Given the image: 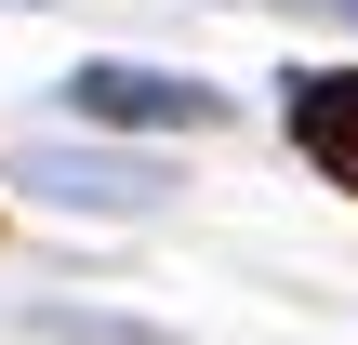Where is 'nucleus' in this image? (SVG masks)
Wrapping results in <instances>:
<instances>
[{
	"label": "nucleus",
	"mask_w": 358,
	"mask_h": 345,
	"mask_svg": "<svg viewBox=\"0 0 358 345\" xmlns=\"http://www.w3.org/2000/svg\"><path fill=\"white\" fill-rule=\"evenodd\" d=\"M66 106H80V120H120V133H213V120H226L213 80H186V66H133V53L66 66Z\"/></svg>",
	"instance_id": "obj_1"
},
{
	"label": "nucleus",
	"mask_w": 358,
	"mask_h": 345,
	"mask_svg": "<svg viewBox=\"0 0 358 345\" xmlns=\"http://www.w3.org/2000/svg\"><path fill=\"white\" fill-rule=\"evenodd\" d=\"M279 120H292V146H306V160L358 199V66H292Z\"/></svg>",
	"instance_id": "obj_2"
},
{
	"label": "nucleus",
	"mask_w": 358,
	"mask_h": 345,
	"mask_svg": "<svg viewBox=\"0 0 358 345\" xmlns=\"http://www.w3.org/2000/svg\"><path fill=\"white\" fill-rule=\"evenodd\" d=\"M27 13H40V0H27Z\"/></svg>",
	"instance_id": "obj_4"
},
{
	"label": "nucleus",
	"mask_w": 358,
	"mask_h": 345,
	"mask_svg": "<svg viewBox=\"0 0 358 345\" xmlns=\"http://www.w3.org/2000/svg\"><path fill=\"white\" fill-rule=\"evenodd\" d=\"M27 186H53V199H93V213H120V199H159V173H146V160H27Z\"/></svg>",
	"instance_id": "obj_3"
}]
</instances>
